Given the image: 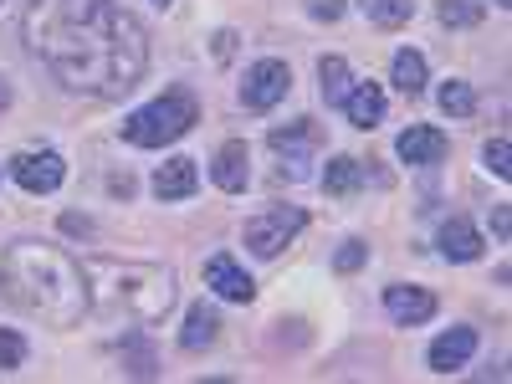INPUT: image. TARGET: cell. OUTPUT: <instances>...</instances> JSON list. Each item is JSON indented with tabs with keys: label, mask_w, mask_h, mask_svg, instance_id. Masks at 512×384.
Here are the masks:
<instances>
[{
	"label": "cell",
	"mask_w": 512,
	"mask_h": 384,
	"mask_svg": "<svg viewBox=\"0 0 512 384\" xmlns=\"http://www.w3.org/2000/svg\"><path fill=\"white\" fill-rule=\"evenodd\" d=\"M21 36L67 93L123 98L149 72V31L123 0H26Z\"/></svg>",
	"instance_id": "obj_1"
},
{
	"label": "cell",
	"mask_w": 512,
	"mask_h": 384,
	"mask_svg": "<svg viewBox=\"0 0 512 384\" xmlns=\"http://www.w3.org/2000/svg\"><path fill=\"white\" fill-rule=\"evenodd\" d=\"M0 282L11 287V297L36 313L41 323L52 328H72L88 313V282H82V262L52 241H36V236H21L0 251Z\"/></svg>",
	"instance_id": "obj_2"
},
{
	"label": "cell",
	"mask_w": 512,
	"mask_h": 384,
	"mask_svg": "<svg viewBox=\"0 0 512 384\" xmlns=\"http://www.w3.org/2000/svg\"><path fill=\"white\" fill-rule=\"evenodd\" d=\"M82 282H88V308H98L103 318H123V323H164V313L180 297V282L169 267L118 262V256H88Z\"/></svg>",
	"instance_id": "obj_3"
},
{
	"label": "cell",
	"mask_w": 512,
	"mask_h": 384,
	"mask_svg": "<svg viewBox=\"0 0 512 384\" xmlns=\"http://www.w3.org/2000/svg\"><path fill=\"white\" fill-rule=\"evenodd\" d=\"M200 123V103L190 88H169L164 98L144 103L123 118V139L134 144V149H164V144H175L185 139L190 128Z\"/></svg>",
	"instance_id": "obj_4"
},
{
	"label": "cell",
	"mask_w": 512,
	"mask_h": 384,
	"mask_svg": "<svg viewBox=\"0 0 512 384\" xmlns=\"http://www.w3.org/2000/svg\"><path fill=\"white\" fill-rule=\"evenodd\" d=\"M303 226H308V210L303 205H272V210H262V216L246 221V251L262 256V262H272V256Z\"/></svg>",
	"instance_id": "obj_5"
},
{
	"label": "cell",
	"mask_w": 512,
	"mask_h": 384,
	"mask_svg": "<svg viewBox=\"0 0 512 384\" xmlns=\"http://www.w3.org/2000/svg\"><path fill=\"white\" fill-rule=\"evenodd\" d=\"M292 88V67L277 62V57H262V62H251L246 67V82H241V103L251 113H272Z\"/></svg>",
	"instance_id": "obj_6"
},
{
	"label": "cell",
	"mask_w": 512,
	"mask_h": 384,
	"mask_svg": "<svg viewBox=\"0 0 512 384\" xmlns=\"http://www.w3.org/2000/svg\"><path fill=\"white\" fill-rule=\"evenodd\" d=\"M267 144H272V154H282V175L303 180V164L323 149V128H318L313 118H297V123H287V128H272Z\"/></svg>",
	"instance_id": "obj_7"
},
{
	"label": "cell",
	"mask_w": 512,
	"mask_h": 384,
	"mask_svg": "<svg viewBox=\"0 0 512 384\" xmlns=\"http://www.w3.org/2000/svg\"><path fill=\"white\" fill-rule=\"evenodd\" d=\"M67 175V159L57 149H21L11 159V180L26 190V195H52Z\"/></svg>",
	"instance_id": "obj_8"
},
{
	"label": "cell",
	"mask_w": 512,
	"mask_h": 384,
	"mask_svg": "<svg viewBox=\"0 0 512 384\" xmlns=\"http://www.w3.org/2000/svg\"><path fill=\"white\" fill-rule=\"evenodd\" d=\"M384 313H390L400 328H420L436 318V292L410 287V282H390L384 287Z\"/></svg>",
	"instance_id": "obj_9"
},
{
	"label": "cell",
	"mask_w": 512,
	"mask_h": 384,
	"mask_svg": "<svg viewBox=\"0 0 512 384\" xmlns=\"http://www.w3.org/2000/svg\"><path fill=\"white\" fill-rule=\"evenodd\" d=\"M395 154H400L410 169H431V164H441V159L451 154V139L441 134V128H431V123H410L405 134L395 139Z\"/></svg>",
	"instance_id": "obj_10"
},
{
	"label": "cell",
	"mask_w": 512,
	"mask_h": 384,
	"mask_svg": "<svg viewBox=\"0 0 512 384\" xmlns=\"http://www.w3.org/2000/svg\"><path fill=\"white\" fill-rule=\"evenodd\" d=\"M205 287L216 292V297H226V303H251V297H256V282L241 272V262H236L231 251H216L205 262Z\"/></svg>",
	"instance_id": "obj_11"
},
{
	"label": "cell",
	"mask_w": 512,
	"mask_h": 384,
	"mask_svg": "<svg viewBox=\"0 0 512 384\" xmlns=\"http://www.w3.org/2000/svg\"><path fill=\"white\" fill-rule=\"evenodd\" d=\"M210 180H216L226 195H241V190L251 185V149H246V139H226V144L216 149Z\"/></svg>",
	"instance_id": "obj_12"
},
{
	"label": "cell",
	"mask_w": 512,
	"mask_h": 384,
	"mask_svg": "<svg viewBox=\"0 0 512 384\" xmlns=\"http://www.w3.org/2000/svg\"><path fill=\"white\" fill-rule=\"evenodd\" d=\"M472 354H477V328H451V333H441L431 344L425 364H431L436 374H456V369L472 364Z\"/></svg>",
	"instance_id": "obj_13"
},
{
	"label": "cell",
	"mask_w": 512,
	"mask_h": 384,
	"mask_svg": "<svg viewBox=\"0 0 512 384\" xmlns=\"http://www.w3.org/2000/svg\"><path fill=\"white\" fill-rule=\"evenodd\" d=\"M436 246H441L446 262H477V256H482V231L466 216H451V221H441Z\"/></svg>",
	"instance_id": "obj_14"
},
{
	"label": "cell",
	"mask_w": 512,
	"mask_h": 384,
	"mask_svg": "<svg viewBox=\"0 0 512 384\" xmlns=\"http://www.w3.org/2000/svg\"><path fill=\"white\" fill-rule=\"evenodd\" d=\"M200 190V169H195V159H164L159 169H154V195L159 200H190Z\"/></svg>",
	"instance_id": "obj_15"
},
{
	"label": "cell",
	"mask_w": 512,
	"mask_h": 384,
	"mask_svg": "<svg viewBox=\"0 0 512 384\" xmlns=\"http://www.w3.org/2000/svg\"><path fill=\"white\" fill-rule=\"evenodd\" d=\"M338 108H344V118H349L354 128H374V123L384 118V88H379V82H354Z\"/></svg>",
	"instance_id": "obj_16"
},
{
	"label": "cell",
	"mask_w": 512,
	"mask_h": 384,
	"mask_svg": "<svg viewBox=\"0 0 512 384\" xmlns=\"http://www.w3.org/2000/svg\"><path fill=\"white\" fill-rule=\"evenodd\" d=\"M221 338V313L210 308V303H195L190 313H185V328H180V349L185 354H200V349H210Z\"/></svg>",
	"instance_id": "obj_17"
},
{
	"label": "cell",
	"mask_w": 512,
	"mask_h": 384,
	"mask_svg": "<svg viewBox=\"0 0 512 384\" xmlns=\"http://www.w3.org/2000/svg\"><path fill=\"white\" fill-rule=\"evenodd\" d=\"M364 180H369V164L354 159V154H338L323 169V190L328 195H354V190H364Z\"/></svg>",
	"instance_id": "obj_18"
},
{
	"label": "cell",
	"mask_w": 512,
	"mask_h": 384,
	"mask_svg": "<svg viewBox=\"0 0 512 384\" xmlns=\"http://www.w3.org/2000/svg\"><path fill=\"white\" fill-rule=\"evenodd\" d=\"M425 77H431V67H425V57L420 52H395V62H390V82L405 93V98H420L425 93Z\"/></svg>",
	"instance_id": "obj_19"
},
{
	"label": "cell",
	"mask_w": 512,
	"mask_h": 384,
	"mask_svg": "<svg viewBox=\"0 0 512 384\" xmlns=\"http://www.w3.org/2000/svg\"><path fill=\"white\" fill-rule=\"evenodd\" d=\"M318 88H323V103H328V108L344 103V93L354 88L349 62H344V57H323V62H318Z\"/></svg>",
	"instance_id": "obj_20"
},
{
	"label": "cell",
	"mask_w": 512,
	"mask_h": 384,
	"mask_svg": "<svg viewBox=\"0 0 512 384\" xmlns=\"http://www.w3.org/2000/svg\"><path fill=\"white\" fill-rule=\"evenodd\" d=\"M123 369L134 374V379H154V369H159V359H154V349H149V338L144 333H123Z\"/></svg>",
	"instance_id": "obj_21"
},
{
	"label": "cell",
	"mask_w": 512,
	"mask_h": 384,
	"mask_svg": "<svg viewBox=\"0 0 512 384\" xmlns=\"http://www.w3.org/2000/svg\"><path fill=\"white\" fill-rule=\"evenodd\" d=\"M359 11H364L374 26H384V31H400V26L415 16V0H359Z\"/></svg>",
	"instance_id": "obj_22"
},
{
	"label": "cell",
	"mask_w": 512,
	"mask_h": 384,
	"mask_svg": "<svg viewBox=\"0 0 512 384\" xmlns=\"http://www.w3.org/2000/svg\"><path fill=\"white\" fill-rule=\"evenodd\" d=\"M441 108H446L451 118H472V113H477V93H472V82L451 77L446 88H441Z\"/></svg>",
	"instance_id": "obj_23"
},
{
	"label": "cell",
	"mask_w": 512,
	"mask_h": 384,
	"mask_svg": "<svg viewBox=\"0 0 512 384\" xmlns=\"http://www.w3.org/2000/svg\"><path fill=\"white\" fill-rule=\"evenodd\" d=\"M482 16H487L482 0H441V21H446L451 31H461V26H477Z\"/></svg>",
	"instance_id": "obj_24"
},
{
	"label": "cell",
	"mask_w": 512,
	"mask_h": 384,
	"mask_svg": "<svg viewBox=\"0 0 512 384\" xmlns=\"http://www.w3.org/2000/svg\"><path fill=\"white\" fill-rule=\"evenodd\" d=\"M26 364V338L16 328H0V374H16Z\"/></svg>",
	"instance_id": "obj_25"
},
{
	"label": "cell",
	"mask_w": 512,
	"mask_h": 384,
	"mask_svg": "<svg viewBox=\"0 0 512 384\" xmlns=\"http://www.w3.org/2000/svg\"><path fill=\"white\" fill-rule=\"evenodd\" d=\"M507 159H512V144H507V139H492V144L482 149V164L492 169L497 180H512V164H507Z\"/></svg>",
	"instance_id": "obj_26"
},
{
	"label": "cell",
	"mask_w": 512,
	"mask_h": 384,
	"mask_svg": "<svg viewBox=\"0 0 512 384\" xmlns=\"http://www.w3.org/2000/svg\"><path fill=\"white\" fill-rule=\"evenodd\" d=\"M364 262H369V246H364L359 236L344 241V246H338V256H333V267H338V272H359Z\"/></svg>",
	"instance_id": "obj_27"
},
{
	"label": "cell",
	"mask_w": 512,
	"mask_h": 384,
	"mask_svg": "<svg viewBox=\"0 0 512 384\" xmlns=\"http://www.w3.org/2000/svg\"><path fill=\"white\" fill-rule=\"evenodd\" d=\"M308 11L318 21H338V16H344V0H308Z\"/></svg>",
	"instance_id": "obj_28"
},
{
	"label": "cell",
	"mask_w": 512,
	"mask_h": 384,
	"mask_svg": "<svg viewBox=\"0 0 512 384\" xmlns=\"http://www.w3.org/2000/svg\"><path fill=\"white\" fill-rule=\"evenodd\" d=\"M492 226H497V236L507 241V231H512V210H507V200H502V205L492 210Z\"/></svg>",
	"instance_id": "obj_29"
},
{
	"label": "cell",
	"mask_w": 512,
	"mask_h": 384,
	"mask_svg": "<svg viewBox=\"0 0 512 384\" xmlns=\"http://www.w3.org/2000/svg\"><path fill=\"white\" fill-rule=\"evenodd\" d=\"M6 108H11V82L0 77V113H6Z\"/></svg>",
	"instance_id": "obj_30"
},
{
	"label": "cell",
	"mask_w": 512,
	"mask_h": 384,
	"mask_svg": "<svg viewBox=\"0 0 512 384\" xmlns=\"http://www.w3.org/2000/svg\"><path fill=\"white\" fill-rule=\"evenodd\" d=\"M154 6H159V11H169V6H175V0H154Z\"/></svg>",
	"instance_id": "obj_31"
},
{
	"label": "cell",
	"mask_w": 512,
	"mask_h": 384,
	"mask_svg": "<svg viewBox=\"0 0 512 384\" xmlns=\"http://www.w3.org/2000/svg\"><path fill=\"white\" fill-rule=\"evenodd\" d=\"M492 6H497V11H507V6H512V0H492Z\"/></svg>",
	"instance_id": "obj_32"
}]
</instances>
